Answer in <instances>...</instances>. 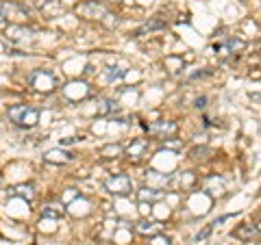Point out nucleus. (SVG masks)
I'll use <instances>...</instances> for the list:
<instances>
[{
	"label": "nucleus",
	"instance_id": "obj_11",
	"mask_svg": "<svg viewBox=\"0 0 261 245\" xmlns=\"http://www.w3.org/2000/svg\"><path fill=\"white\" fill-rule=\"evenodd\" d=\"M235 239H240V241H252V239H259V226L255 224V226H250V224H246V226H240V228H235V230L231 232Z\"/></svg>",
	"mask_w": 261,
	"mask_h": 245
},
{
	"label": "nucleus",
	"instance_id": "obj_4",
	"mask_svg": "<svg viewBox=\"0 0 261 245\" xmlns=\"http://www.w3.org/2000/svg\"><path fill=\"white\" fill-rule=\"evenodd\" d=\"M29 18V9L20 3L13 0H0V20H13V22H27Z\"/></svg>",
	"mask_w": 261,
	"mask_h": 245
},
{
	"label": "nucleus",
	"instance_id": "obj_20",
	"mask_svg": "<svg viewBox=\"0 0 261 245\" xmlns=\"http://www.w3.org/2000/svg\"><path fill=\"white\" fill-rule=\"evenodd\" d=\"M190 154H192V159H196V161H205L211 152H209V148H194Z\"/></svg>",
	"mask_w": 261,
	"mask_h": 245
},
{
	"label": "nucleus",
	"instance_id": "obj_15",
	"mask_svg": "<svg viewBox=\"0 0 261 245\" xmlns=\"http://www.w3.org/2000/svg\"><path fill=\"white\" fill-rule=\"evenodd\" d=\"M161 191L159 189H152V187H144V189H140V193H137V198H140V202H148V204H152V202H157V200H161Z\"/></svg>",
	"mask_w": 261,
	"mask_h": 245
},
{
	"label": "nucleus",
	"instance_id": "obj_3",
	"mask_svg": "<svg viewBox=\"0 0 261 245\" xmlns=\"http://www.w3.org/2000/svg\"><path fill=\"white\" fill-rule=\"evenodd\" d=\"M105 191L116 195V198H124V195H130V191H133V180L126 174L111 176L105 180Z\"/></svg>",
	"mask_w": 261,
	"mask_h": 245
},
{
	"label": "nucleus",
	"instance_id": "obj_17",
	"mask_svg": "<svg viewBox=\"0 0 261 245\" xmlns=\"http://www.w3.org/2000/svg\"><path fill=\"white\" fill-rule=\"evenodd\" d=\"M122 152H124V148H122L120 143H109V145H105V148L100 150V157H105V159H118V157H122Z\"/></svg>",
	"mask_w": 261,
	"mask_h": 245
},
{
	"label": "nucleus",
	"instance_id": "obj_23",
	"mask_svg": "<svg viewBox=\"0 0 261 245\" xmlns=\"http://www.w3.org/2000/svg\"><path fill=\"white\" fill-rule=\"evenodd\" d=\"M207 107V98H198L196 100V109H205Z\"/></svg>",
	"mask_w": 261,
	"mask_h": 245
},
{
	"label": "nucleus",
	"instance_id": "obj_1",
	"mask_svg": "<svg viewBox=\"0 0 261 245\" xmlns=\"http://www.w3.org/2000/svg\"><path fill=\"white\" fill-rule=\"evenodd\" d=\"M7 115L13 121L15 126L20 128H35L39 121V109L31 107V104H13V107L7 111Z\"/></svg>",
	"mask_w": 261,
	"mask_h": 245
},
{
	"label": "nucleus",
	"instance_id": "obj_16",
	"mask_svg": "<svg viewBox=\"0 0 261 245\" xmlns=\"http://www.w3.org/2000/svg\"><path fill=\"white\" fill-rule=\"evenodd\" d=\"M65 213V208L61 206V204H44V206H42V215L44 217H48V219H59L61 215Z\"/></svg>",
	"mask_w": 261,
	"mask_h": 245
},
{
	"label": "nucleus",
	"instance_id": "obj_7",
	"mask_svg": "<svg viewBox=\"0 0 261 245\" xmlns=\"http://www.w3.org/2000/svg\"><path fill=\"white\" fill-rule=\"evenodd\" d=\"M146 152H148V141H146V139H135V141H130V145L126 148L128 159L133 163H140L146 157Z\"/></svg>",
	"mask_w": 261,
	"mask_h": 245
},
{
	"label": "nucleus",
	"instance_id": "obj_22",
	"mask_svg": "<svg viewBox=\"0 0 261 245\" xmlns=\"http://www.w3.org/2000/svg\"><path fill=\"white\" fill-rule=\"evenodd\" d=\"M211 230H214V226H207V228H205V230H202V232H198V234H196V236H194V241H196V243H198V241H202V239H207V236L211 234Z\"/></svg>",
	"mask_w": 261,
	"mask_h": 245
},
{
	"label": "nucleus",
	"instance_id": "obj_10",
	"mask_svg": "<svg viewBox=\"0 0 261 245\" xmlns=\"http://www.w3.org/2000/svg\"><path fill=\"white\" fill-rule=\"evenodd\" d=\"M166 182H170V187H178V189H181V187L183 189H190V187H194V182H196V176L192 171H178V174H174Z\"/></svg>",
	"mask_w": 261,
	"mask_h": 245
},
{
	"label": "nucleus",
	"instance_id": "obj_18",
	"mask_svg": "<svg viewBox=\"0 0 261 245\" xmlns=\"http://www.w3.org/2000/svg\"><path fill=\"white\" fill-rule=\"evenodd\" d=\"M224 46H226V52H228V54H240L244 48H246V42H244V39H240V37H233V39H228Z\"/></svg>",
	"mask_w": 261,
	"mask_h": 245
},
{
	"label": "nucleus",
	"instance_id": "obj_21",
	"mask_svg": "<svg viewBox=\"0 0 261 245\" xmlns=\"http://www.w3.org/2000/svg\"><path fill=\"white\" fill-rule=\"evenodd\" d=\"M150 245H170V239L168 236H163V234H154L150 239Z\"/></svg>",
	"mask_w": 261,
	"mask_h": 245
},
{
	"label": "nucleus",
	"instance_id": "obj_12",
	"mask_svg": "<svg viewBox=\"0 0 261 245\" xmlns=\"http://www.w3.org/2000/svg\"><path fill=\"white\" fill-rule=\"evenodd\" d=\"M9 198H22V200H33V195H35V187L31 182L29 185H18V187H11L9 191H7Z\"/></svg>",
	"mask_w": 261,
	"mask_h": 245
},
{
	"label": "nucleus",
	"instance_id": "obj_8",
	"mask_svg": "<svg viewBox=\"0 0 261 245\" xmlns=\"http://www.w3.org/2000/svg\"><path fill=\"white\" fill-rule=\"evenodd\" d=\"M65 96L70 98V100H83V98L89 96V85L87 83H81V80H72V83L63 89Z\"/></svg>",
	"mask_w": 261,
	"mask_h": 245
},
{
	"label": "nucleus",
	"instance_id": "obj_24",
	"mask_svg": "<svg viewBox=\"0 0 261 245\" xmlns=\"http://www.w3.org/2000/svg\"><path fill=\"white\" fill-rule=\"evenodd\" d=\"M211 74V70H207V72H198V74H194L192 78H202V76H209Z\"/></svg>",
	"mask_w": 261,
	"mask_h": 245
},
{
	"label": "nucleus",
	"instance_id": "obj_5",
	"mask_svg": "<svg viewBox=\"0 0 261 245\" xmlns=\"http://www.w3.org/2000/svg\"><path fill=\"white\" fill-rule=\"evenodd\" d=\"M76 13L81 15V18H85V20H102V18H107V9H105V5L96 3V0H87V3L79 5Z\"/></svg>",
	"mask_w": 261,
	"mask_h": 245
},
{
	"label": "nucleus",
	"instance_id": "obj_9",
	"mask_svg": "<svg viewBox=\"0 0 261 245\" xmlns=\"http://www.w3.org/2000/svg\"><path fill=\"white\" fill-rule=\"evenodd\" d=\"M44 161L50 163V165H65V163L72 161V154L61 150V148H55V150H48L44 154Z\"/></svg>",
	"mask_w": 261,
	"mask_h": 245
},
{
	"label": "nucleus",
	"instance_id": "obj_19",
	"mask_svg": "<svg viewBox=\"0 0 261 245\" xmlns=\"http://www.w3.org/2000/svg\"><path fill=\"white\" fill-rule=\"evenodd\" d=\"M166 24H163L161 20H152V22H148V24H144V26L135 33V35H144V33H150V30H154V28H163Z\"/></svg>",
	"mask_w": 261,
	"mask_h": 245
},
{
	"label": "nucleus",
	"instance_id": "obj_14",
	"mask_svg": "<svg viewBox=\"0 0 261 245\" xmlns=\"http://www.w3.org/2000/svg\"><path fill=\"white\" fill-rule=\"evenodd\" d=\"M63 11H65V9H63L59 3H57V0H48V3L42 7V13L46 15V18H50V20H53V18H59V15H63Z\"/></svg>",
	"mask_w": 261,
	"mask_h": 245
},
{
	"label": "nucleus",
	"instance_id": "obj_6",
	"mask_svg": "<svg viewBox=\"0 0 261 245\" xmlns=\"http://www.w3.org/2000/svg\"><path fill=\"white\" fill-rule=\"evenodd\" d=\"M176 124L174 121H154L152 126H148V133L157 139H170L174 133H176Z\"/></svg>",
	"mask_w": 261,
	"mask_h": 245
},
{
	"label": "nucleus",
	"instance_id": "obj_13",
	"mask_svg": "<svg viewBox=\"0 0 261 245\" xmlns=\"http://www.w3.org/2000/svg\"><path fill=\"white\" fill-rule=\"evenodd\" d=\"M135 230L144 234V236H154L161 232V224L159 222H150V219H142V222H137Z\"/></svg>",
	"mask_w": 261,
	"mask_h": 245
},
{
	"label": "nucleus",
	"instance_id": "obj_2",
	"mask_svg": "<svg viewBox=\"0 0 261 245\" xmlns=\"http://www.w3.org/2000/svg\"><path fill=\"white\" fill-rule=\"evenodd\" d=\"M29 85L35 89V91L50 94L57 87V78L53 72H48V70H35V72H31V76H29Z\"/></svg>",
	"mask_w": 261,
	"mask_h": 245
}]
</instances>
